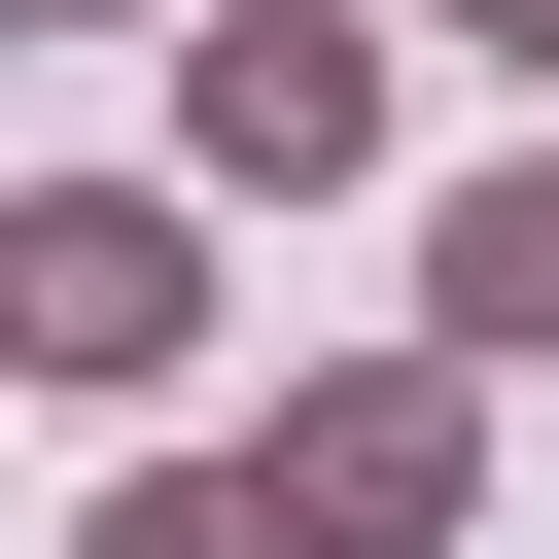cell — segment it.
<instances>
[{
	"label": "cell",
	"instance_id": "4",
	"mask_svg": "<svg viewBox=\"0 0 559 559\" xmlns=\"http://www.w3.org/2000/svg\"><path fill=\"white\" fill-rule=\"evenodd\" d=\"M419 314H454V349H559V140H524V175H454V210H419Z\"/></svg>",
	"mask_w": 559,
	"mask_h": 559
},
{
	"label": "cell",
	"instance_id": "3",
	"mask_svg": "<svg viewBox=\"0 0 559 559\" xmlns=\"http://www.w3.org/2000/svg\"><path fill=\"white\" fill-rule=\"evenodd\" d=\"M175 140H210L245 210H314V175L384 140V35H349V0H210V70H175Z\"/></svg>",
	"mask_w": 559,
	"mask_h": 559
},
{
	"label": "cell",
	"instance_id": "2",
	"mask_svg": "<svg viewBox=\"0 0 559 559\" xmlns=\"http://www.w3.org/2000/svg\"><path fill=\"white\" fill-rule=\"evenodd\" d=\"M0 314H35V384H175L210 349V245L140 175H70V210H0Z\"/></svg>",
	"mask_w": 559,
	"mask_h": 559
},
{
	"label": "cell",
	"instance_id": "1",
	"mask_svg": "<svg viewBox=\"0 0 559 559\" xmlns=\"http://www.w3.org/2000/svg\"><path fill=\"white\" fill-rule=\"evenodd\" d=\"M454 384H489V349H384V384H280V454H245V489H280L314 559H454V454H489Z\"/></svg>",
	"mask_w": 559,
	"mask_h": 559
},
{
	"label": "cell",
	"instance_id": "6",
	"mask_svg": "<svg viewBox=\"0 0 559 559\" xmlns=\"http://www.w3.org/2000/svg\"><path fill=\"white\" fill-rule=\"evenodd\" d=\"M454 35H489V70H559V0H454Z\"/></svg>",
	"mask_w": 559,
	"mask_h": 559
},
{
	"label": "cell",
	"instance_id": "5",
	"mask_svg": "<svg viewBox=\"0 0 559 559\" xmlns=\"http://www.w3.org/2000/svg\"><path fill=\"white\" fill-rule=\"evenodd\" d=\"M70 559H314V524H280V489H105Z\"/></svg>",
	"mask_w": 559,
	"mask_h": 559
}]
</instances>
